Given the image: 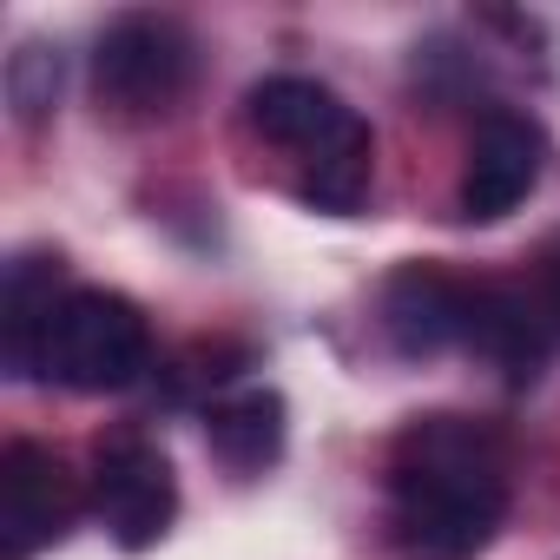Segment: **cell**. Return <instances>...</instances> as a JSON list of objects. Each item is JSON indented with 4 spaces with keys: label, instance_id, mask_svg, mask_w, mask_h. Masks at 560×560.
Masks as SVG:
<instances>
[{
    "label": "cell",
    "instance_id": "cell-13",
    "mask_svg": "<svg viewBox=\"0 0 560 560\" xmlns=\"http://www.w3.org/2000/svg\"><path fill=\"white\" fill-rule=\"evenodd\" d=\"M527 298H534L540 324H547V330L560 337V237H553V244L540 250V270H534V291H527Z\"/></svg>",
    "mask_w": 560,
    "mask_h": 560
},
{
    "label": "cell",
    "instance_id": "cell-4",
    "mask_svg": "<svg viewBox=\"0 0 560 560\" xmlns=\"http://www.w3.org/2000/svg\"><path fill=\"white\" fill-rule=\"evenodd\" d=\"M93 514L100 527L126 547V553H145L165 540L172 514H178V481H172V462L159 442L119 429L113 442H100L93 455Z\"/></svg>",
    "mask_w": 560,
    "mask_h": 560
},
{
    "label": "cell",
    "instance_id": "cell-8",
    "mask_svg": "<svg viewBox=\"0 0 560 560\" xmlns=\"http://www.w3.org/2000/svg\"><path fill=\"white\" fill-rule=\"evenodd\" d=\"M73 521V481L54 448L40 442H8L0 455V534L8 560H34L47 540H60Z\"/></svg>",
    "mask_w": 560,
    "mask_h": 560
},
{
    "label": "cell",
    "instance_id": "cell-6",
    "mask_svg": "<svg viewBox=\"0 0 560 560\" xmlns=\"http://www.w3.org/2000/svg\"><path fill=\"white\" fill-rule=\"evenodd\" d=\"M547 165V139L527 113H488L468 139V172H462V218L494 224L508 218Z\"/></svg>",
    "mask_w": 560,
    "mask_h": 560
},
{
    "label": "cell",
    "instance_id": "cell-1",
    "mask_svg": "<svg viewBox=\"0 0 560 560\" xmlns=\"http://www.w3.org/2000/svg\"><path fill=\"white\" fill-rule=\"evenodd\" d=\"M508 514L501 435L475 416H416L389 448V540L402 560H475Z\"/></svg>",
    "mask_w": 560,
    "mask_h": 560
},
{
    "label": "cell",
    "instance_id": "cell-11",
    "mask_svg": "<svg viewBox=\"0 0 560 560\" xmlns=\"http://www.w3.org/2000/svg\"><path fill=\"white\" fill-rule=\"evenodd\" d=\"M205 442L231 475H257L284 455V396L277 389H237L205 409Z\"/></svg>",
    "mask_w": 560,
    "mask_h": 560
},
{
    "label": "cell",
    "instance_id": "cell-7",
    "mask_svg": "<svg viewBox=\"0 0 560 560\" xmlns=\"http://www.w3.org/2000/svg\"><path fill=\"white\" fill-rule=\"evenodd\" d=\"M468 311H475V284L442 264H402L383 284V330L402 357H442L468 343Z\"/></svg>",
    "mask_w": 560,
    "mask_h": 560
},
{
    "label": "cell",
    "instance_id": "cell-2",
    "mask_svg": "<svg viewBox=\"0 0 560 560\" xmlns=\"http://www.w3.org/2000/svg\"><path fill=\"white\" fill-rule=\"evenodd\" d=\"M152 370V330L132 298L119 291H67L47 343H40V376L67 383L80 396H113L132 389Z\"/></svg>",
    "mask_w": 560,
    "mask_h": 560
},
{
    "label": "cell",
    "instance_id": "cell-10",
    "mask_svg": "<svg viewBox=\"0 0 560 560\" xmlns=\"http://www.w3.org/2000/svg\"><path fill=\"white\" fill-rule=\"evenodd\" d=\"M60 311V257H14L8 291H0V350L14 376H40V343Z\"/></svg>",
    "mask_w": 560,
    "mask_h": 560
},
{
    "label": "cell",
    "instance_id": "cell-9",
    "mask_svg": "<svg viewBox=\"0 0 560 560\" xmlns=\"http://www.w3.org/2000/svg\"><path fill=\"white\" fill-rule=\"evenodd\" d=\"M547 343L553 330L540 324L534 298L527 291H508V284H475V311H468V350L488 357L514 389L540 376L547 363Z\"/></svg>",
    "mask_w": 560,
    "mask_h": 560
},
{
    "label": "cell",
    "instance_id": "cell-12",
    "mask_svg": "<svg viewBox=\"0 0 560 560\" xmlns=\"http://www.w3.org/2000/svg\"><path fill=\"white\" fill-rule=\"evenodd\" d=\"M60 100V54L54 47H21L8 60V106L21 126H40Z\"/></svg>",
    "mask_w": 560,
    "mask_h": 560
},
{
    "label": "cell",
    "instance_id": "cell-5",
    "mask_svg": "<svg viewBox=\"0 0 560 560\" xmlns=\"http://www.w3.org/2000/svg\"><path fill=\"white\" fill-rule=\"evenodd\" d=\"M244 106H250V126H257L270 145H291V152L304 159V172L324 165V159H343V152H370V145H376L370 126H363L330 86H317V80H304V73L257 80Z\"/></svg>",
    "mask_w": 560,
    "mask_h": 560
},
{
    "label": "cell",
    "instance_id": "cell-3",
    "mask_svg": "<svg viewBox=\"0 0 560 560\" xmlns=\"http://www.w3.org/2000/svg\"><path fill=\"white\" fill-rule=\"evenodd\" d=\"M191 67L198 47L172 14H119L93 54V93L119 119H159L185 100Z\"/></svg>",
    "mask_w": 560,
    "mask_h": 560
}]
</instances>
